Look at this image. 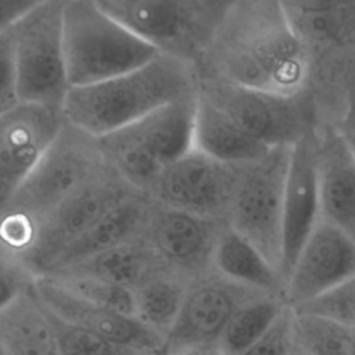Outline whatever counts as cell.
Masks as SVG:
<instances>
[{
	"label": "cell",
	"mask_w": 355,
	"mask_h": 355,
	"mask_svg": "<svg viewBox=\"0 0 355 355\" xmlns=\"http://www.w3.org/2000/svg\"><path fill=\"white\" fill-rule=\"evenodd\" d=\"M189 284L187 279L171 270L151 277L133 290L136 316L165 338L179 315Z\"/></svg>",
	"instance_id": "cell-25"
},
{
	"label": "cell",
	"mask_w": 355,
	"mask_h": 355,
	"mask_svg": "<svg viewBox=\"0 0 355 355\" xmlns=\"http://www.w3.org/2000/svg\"><path fill=\"white\" fill-rule=\"evenodd\" d=\"M354 355H355V354H354Z\"/></svg>",
	"instance_id": "cell-40"
},
{
	"label": "cell",
	"mask_w": 355,
	"mask_h": 355,
	"mask_svg": "<svg viewBox=\"0 0 355 355\" xmlns=\"http://www.w3.org/2000/svg\"><path fill=\"white\" fill-rule=\"evenodd\" d=\"M150 204L147 194L136 191L128 196L62 254L49 276L137 239L143 232Z\"/></svg>",
	"instance_id": "cell-19"
},
{
	"label": "cell",
	"mask_w": 355,
	"mask_h": 355,
	"mask_svg": "<svg viewBox=\"0 0 355 355\" xmlns=\"http://www.w3.org/2000/svg\"><path fill=\"white\" fill-rule=\"evenodd\" d=\"M47 318L53 327L57 348L60 355H135L136 352L118 347L89 330L72 324L49 308H46Z\"/></svg>",
	"instance_id": "cell-29"
},
{
	"label": "cell",
	"mask_w": 355,
	"mask_h": 355,
	"mask_svg": "<svg viewBox=\"0 0 355 355\" xmlns=\"http://www.w3.org/2000/svg\"><path fill=\"white\" fill-rule=\"evenodd\" d=\"M316 136L320 218L355 243V158L338 129Z\"/></svg>",
	"instance_id": "cell-17"
},
{
	"label": "cell",
	"mask_w": 355,
	"mask_h": 355,
	"mask_svg": "<svg viewBox=\"0 0 355 355\" xmlns=\"http://www.w3.org/2000/svg\"><path fill=\"white\" fill-rule=\"evenodd\" d=\"M35 279L22 259L0 248V311L31 287Z\"/></svg>",
	"instance_id": "cell-33"
},
{
	"label": "cell",
	"mask_w": 355,
	"mask_h": 355,
	"mask_svg": "<svg viewBox=\"0 0 355 355\" xmlns=\"http://www.w3.org/2000/svg\"><path fill=\"white\" fill-rule=\"evenodd\" d=\"M35 3L32 0H0V31L12 25Z\"/></svg>",
	"instance_id": "cell-34"
},
{
	"label": "cell",
	"mask_w": 355,
	"mask_h": 355,
	"mask_svg": "<svg viewBox=\"0 0 355 355\" xmlns=\"http://www.w3.org/2000/svg\"><path fill=\"white\" fill-rule=\"evenodd\" d=\"M193 148L226 164L245 165L263 157L272 147L255 139L223 110L198 93Z\"/></svg>",
	"instance_id": "cell-18"
},
{
	"label": "cell",
	"mask_w": 355,
	"mask_h": 355,
	"mask_svg": "<svg viewBox=\"0 0 355 355\" xmlns=\"http://www.w3.org/2000/svg\"><path fill=\"white\" fill-rule=\"evenodd\" d=\"M0 347L6 355H60L53 327L33 283L0 311Z\"/></svg>",
	"instance_id": "cell-21"
},
{
	"label": "cell",
	"mask_w": 355,
	"mask_h": 355,
	"mask_svg": "<svg viewBox=\"0 0 355 355\" xmlns=\"http://www.w3.org/2000/svg\"><path fill=\"white\" fill-rule=\"evenodd\" d=\"M132 193L136 190L108 166L62 201L42 222L24 263L35 277L49 276L62 254Z\"/></svg>",
	"instance_id": "cell-8"
},
{
	"label": "cell",
	"mask_w": 355,
	"mask_h": 355,
	"mask_svg": "<svg viewBox=\"0 0 355 355\" xmlns=\"http://www.w3.org/2000/svg\"><path fill=\"white\" fill-rule=\"evenodd\" d=\"M197 90L198 76L191 64L158 54L116 78L69 87L61 112L68 123L98 139Z\"/></svg>",
	"instance_id": "cell-3"
},
{
	"label": "cell",
	"mask_w": 355,
	"mask_h": 355,
	"mask_svg": "<svg viewBox=\"0 0 355 355\" xmlns=\"http://www.w3.org/2000/svg\"><path fill=\"white\" fill-rule=\"evenodd\" d=\"M159 54L194 68L212 44L232 1L219 0H96Z\"/></svg>",
	"instance_id": "cell-5"
},
{
	"label": "cell",
	"mask_w": 355,
	"mask_h": 355,
	"mask_svg": "<svg viewBox=\"0 0 355 355\" xmlns=\"http://www.w3.org/2000/svg\"><path fill=\"white\" fill-rule=\"evenodd\" d=\"M21 104L12 26L0 31V116Z\"/></svg>",
	"instance_id": "cell-31"
},
{
	"label": "cell",
	"mask_w": 355,
	"mask_h": 355,
	"mask_svg": "<svg viewBox=\"0 0 355 355\" xmlns=\"http://www.w3.org/2000/svg\"><path fill=\"white\" fill-rule=\"evenodd\" d=\"M49 279L89 302L125 315L136 316L135 293L128 287L108 283L96 277L78 275H60Z\"/></svg>",
	"instance_id": "cell-28"
},
{
	"label": "cell",
	"mask_w": 355,
	"mask_h": 355,
	"mask_svg": "<svg viewBox=\"0 0 355 355\" xmlns=\"http://www.w3.org/2000/svg\"><path fill=\"white\" fill-rule=\"evenodd\" d=\"M64 1H36L11 25L21 104L62 108L69 90L62 43Z\"/></svg>",
	"instance_id": "cell-6"
},
{
	"label": "cell",
	"mask_w": 355,
	"mask_h": 355,
	"mask_svg": "<svg viewBox=\"0 0 355 355\" xmlns=\"http://www.w3.org/2000/svg\"><path fill=\"white\" fill-rule=\"evenodd\" d=\"M263 294L216 270L194 279L187 287L173 326L165 336L162 351L169 355L187 347L218 344L234 312Z\"/></svg>",
	"instance_id": "cell-12"
},
{
	"label": "cell",
	"mask_w": 355,
	"mask_h": 355,
	"mask_svg": "<svg viewBox=\"0 0 355 355\" xmlns=\"http://www.w3.org/2000/svg\"><path fill=\"white\" fill-rule=\"evenodd\" d=\"M294 340L308 355L355 354V329L315 315L294 312Z\"/></svg>",
	"instance_id": "cell-27"
},
{
	"label": "cell",
	"mask_w": 355,
	"mask_h": 355,
	"mask_svg": "<svg viewBox=\"0 0 355 355\" xmlns=\"http://www.w3.org/2000/svg\"><path fill=\"white\" fill-rule=\"evenodd\" d=\"M198 93L268 147L293 146L312 129L300 94L282 96L214 78H198Z\"/></svg>",
	"instance_id": "cell-9"
},
{
	"label": "cell",
	"mask_w": 355,
	"mask_h": 355,
	"mask_svg": "<svg viewBox=\"0 0 355 355\" xmlns=\"http://www.w3.org/2000/svg\"><path fill=\"white\" fill-rule=\"evenodd\" d=\"M212 266L222 276L265 294H273L282 287L284 290L280 273L248 240L229 225L223 227L218 239Z\"/></svg>",
	"instance_id": "cell-23"
},
{
	"label": "cell",
	"mask_w": 355,
	"mask_h": 355,
	"mask_svg": "<svg viewBox=\"0 0 355 355\" xmlns=\"http://www.w3.org/2000/svg\"><path fill=\"white\" fill-rule=\"evenodd\" d=\"M316 147L318 136L312 129L291 146L283 201V282L320 219Z\"/></svg>",
	"instance_id": "cell-16"
},
{
	"label": "cell",
	"mask_w": 355,
	"mask_h": 355,
	"mask_svg": "<svg viewBox=\"0 0 355 355\" xmlns=\"http://www.w3.org/2000/svg\"><path fill=\"white\" fill-rule=\"evenodd\" d=\"M197 94L198 90L129 125L162 168L193 150Z\"/></svg>",
	"instance_id": "cell-20"
},
{
	"label": "cell",
	"mask_w": 355,
	"mask_h": 355,
	"mask_svg": "<svg viewBox=\"0 0 355 355\" xmlns=\"http://www.w3.org/2000/svg\"><path fill=\"white\" fill-rule=\"evenodd\" d=\"M290 154L291 146H277L259 159L245 164L227 215V225L248 240L280 276L283 201Z\"/></svg>",
	"instance_id": "cell-7"
},
{
	"label": "cell",
	"mask_w": 355,
	"mask_h": 355,
	"mask_svg": "<svg viewBox=\"0 0 355 355\" xmlns=\"http://www.w3.org/2000/svg\"><path fill=\"white\" fill-rule=\"evenodd\" d=\"M282 4L293 29L305 44L338 43L355 32V3L291 0Z\"/></svg>",
	"instance_id": "cell-24"
},
{
	"label": "cell",
	"mask_w": 355,
	"mask_h": 355,
	"mask_svg": "<svg viewBox=\"0 0 355 355\" xmlns=\"http://www.w3.org/2000/svg\"><path fill=\"white\" fill-rule=\"evenodd\" d=\"M226 225L151 200L141 237L168 269L193 282L214 269V251Z\"/></svg>",
	"instance_id": "cell-11"
},
{
	"label": "cell",
	"mask_w": 355,
	"mask_h": 355,
	"mask_svg": "<svg viewBox=\"0 0 355 355\" xmlns=\"http://www.w3.org/2000/svg\"><path fill=\"white\" fill-rule=\"evenodd\" d=\"M355 276V243L322 218L301 247L286 280L288 306L309 302Z\"/></svg>",
	"instance_id": "cell-14"
},
{
	"label": "cell",
	"mask_w": 355,
	"mask_h": 355,
	"mask_svg": "<svg viewBox=\"0 0 355 355\" xmlns=\"http://www.w3.org/2000/svg\"><path fill=\"white\" fill-rule=\"evenodd\" d=\"M33 290L42 304L61 319L136 354L164 348V336L137 316L125 315L83 300L49 277H36Z\"/></svg>",
	"instance_id": "cell-15"
},
{
	"label": "cell",
	"mask_w": 355,
	"mask_h": 355,
	"mask_svg": "<svg viewBox=\"0 0 355 355\" xmlns=\"http://www.w3.org/2000/svg\"><path fill=\"white\" fill-rule=\"evenodd\" d=\"M196 71L198 78L295 96L308 72L306 44L293 29L282 1H232Z\"/></svg>",
	"instance_id": "cell-1"
},
{
	"label": "cell",
	"mask_w": 355,
	"mask_h": 355,
	"mask_svg": "<svg viewBox=\"0 0 355 355\" xmlns=\"http://www.w3.org/2000/svg\"><path fill=\"white\" fill-rule=\"evenodd\" d=\"M243 166L193 148L161 171L147 196L171 208L227 222Z\"/></svg>",
	"instance_id": "cell-10"
},
{
	"label": "cell",
	"mask_w": 355,
	"mask_h": 355,
	"mask_svg": "<svg viewBox=\"0 0 355 355\" xmlns=\"http://www.w3.org/2000/svg\"><path fill=\"white\" fill-rule=\"evenodd\" d=\"M338 132L343 136V139L347 143L351 154L355 158V96L351 100L349 108H348V111L345 114V118H344Z\"/></svg>",
	"instance_id": "cell-35"
},
{
	"label": "cell",
	"mask_w": 355,
	"mask_h": 355,
	"mask_svg": "<svg viewBox=\"0 0 355 355\" xmlns=\"http://www.w3.org/2000/svg\"><path fill=\"white\" fill-rule=\"evenodd\" d=\"M64 123L58 110L19 104L0 116V214Z\"/></svg>",
	"instance_id": "cell-13"
},
{
	"label": "cell",
	"mask_w": 355,
	"mask_h": 355,
	"mask_svg": "<svg viewBox=\"0 0 355 355\" xmlns=\"http://www.w3.org/2000/svg\"><path fill=\"white\" fill-rule=\"evenodd\" d=\"M107 168L98 140L64 119L53 141L0 214V247L25 259L42 222Z\"/></svg>",
	"instance_id": "cell-2"
},
{
	"label": "cell",
	"mask_w": 355,
	"mask_h": 355,
	"mask_svg": "<svg viewBox=\"0 0 355 355\" xmlns=\"http://www.w3.org/2000/svg\"><path fill=\"white\" fill-rule=\"evenodd\" d=\"M169 270L140 234L135 240L87 258L51 276H89L136 290L151 277Z\"/></svg>",
	"instance_id": "cell-22"
},
{
	"label": "cell",
	"mask_w": 355,
	"mask_h": 355,
	"mask_svg": "<svg viewBox=\"0 0 355 355\" xmlns=\"http://www.w3.org/2000/svg\"><path fill=\"white\" fill-rule=\"evenodd\" d=\"M135 355H166L164 351H157V352H143V354H135Z\"/></svg>",
	"instance_id": "cell-38"
},
{
	"label": "cell",
	"mask_w": 355,
	"mask_h": 355,
	"mask_svg": "<svg viewBox=\"0 0 355 355\" xmlns=\"http://www.w3.org/2000/svg\"><path fill=\"white\" fill-rule=\"evenodd\" d=\"M62 43L69 87L137 69L159 53L103 11L96 0H65Z\"/></svg>",
	"instance_id": "cell-4"
},
{
	"label": "cell",
	"mask_w": 355,
	"mask_h": 355,
	"mask_svg": "<svg viewBox=\"0 0 355 355\" xmlns=\"http://www.w3.org/2000/svg\"><path fill=\"white\" fill-rule=\"evenodd\" d=\"M0 355H6V352L3 351V348H1V347H0Z\"/></svg>",
	"instance_id": "cell-39"
},
{
	"label": "cell",
	"mask_w": 355,
	"mask_h": 355,
	"mask_svg": "<svg viewBox=\"0 0 355 355\" xmlns=\"http://www.w3.org/2000/svg\"><path fill=\"white\" fill-rule=\"evenodd\" d=\"M293 311L320 316L355 329V276L320 297L293 308Z\"/></svg>",
	"instance_id": "cell-30"
},
{
	"label": "cell",
	"mask_w": 355,
	"mask_h": 355,
	"mask_svg": "<svg viewBox=\"0 0 355 355\" xmlns=\"http://www.w3.org/2000/svg\"><path fill=\"white\" fill-rule=\"evenodd\" d=\"M169 355H225L218 344H209V345H196V347H187L179 351H175Z\"/></svg>",
	"instance_id": "cell-36"
},
{
	"label": "cell",
	"mask_w": 355,
	"mask_h": 355,
	"mask_svg": "<svg viewBox=\"0 0 355 355\" xmlns=\"http://www.w3.org/2000/svg\"><path fill=\"white\" fill-rule=\"evenodd\" d=\"M290 355H308V354L294 343V347H293V349H291Z\"/></svg>",
	"instance_id": "cell-37"
},
{
	"label": "cell",
	"mask_w": 355,
	"mask_h": 355,
	"mask_svg": "<svg viewBox=\"0 0 355 355\" xmlns=\"http://www.w3.org/2000/svg\"><path fill=\"white\" fill-rule=\"evenodd\" d=\"M294 343V311L286 305L266 333L240 355H290Z\"/></svg>",
	"instance_id": "cell-32"
},
{
	"label": "cell",
	"mask_w": 355,
	"mask_h": 355,
	"mask_svg": "<svg viewBox=\"0 0 355 355\" xmlns=\"http://www.w3.org/2000/svg\"><path fill=\"white\" fill-rule=\"evenodd\" d=\"M284 306L269 294L259 295L240 306L219 338L218 345L222 352L225 355L243 354L266 333Z\"/></svg>",
	"instance_id": "cell-26"
}]
</instances>
